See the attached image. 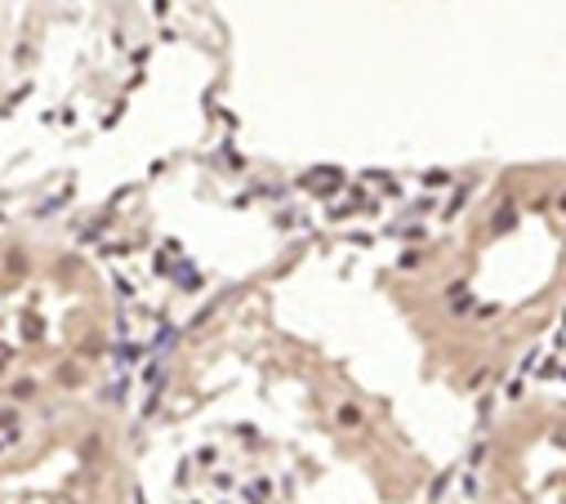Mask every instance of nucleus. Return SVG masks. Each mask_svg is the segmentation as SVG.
Wrapping results in <instances>:
<instances>
[{"mask_svg": "<svg viewBox=\"0 0 566 504\" xmlns=\"http://www.w3.org/2000/svg\"><path fill=\"white\" fill-rule=\"evenodd\" d=\"M375 286L419 389L491 407L566 322V161L464 175L392 241Z\"/></svg>", "mask_w": 566, "mask_h": 504, "instance_id": "nucleus-1", "label": "nucleus"}, {"mask_svg": "<svg viewBox=\"0 0 566 504\" xmlns=\"http://www.w3.org/2000/svg\"><path fill=\"white\" fill-rule=\"evenodd\" d=\"M138 500V438L103 393L0 416V504Z\"/></svg>", "mask_w": 566, "mask_h": 504, "instance_id": "nucleus-2", "label": "nucleus"}, {"mask_svg": "<svg viewBox=\"0 0 566 504\" xmlns=\"http://www.w3.org/2000/svg\"><path fill=\"white\" fill-rule=\"evenodd\" d=\"M469 504H566V375L509 385L469 451Z\"/></svg>", "mask_w": 566, "mask_h": 504, "instance_id": "nucleus-3", "label": "nucleus"}, {"mask_svg": "<svg viewBox=\"0 0 566 504\" xmlns=\"http://www.w3.org/2000/svg\"><path fill=\"white\" fill-rule=\"evenodd\" d=\"M67 32L63 10L54 0H0V130L36 107L50 81H90L59 67V41Z\"/></svg>", "mask_w": 566, "mask_h": 504, "instance_id": "nucleus-4", "label": "nucleus"}, {"mask_svg": "<svg viewBox=\"0 0 566 504\" xmlns=\"http://www.w3.org/2000/svg\"><path fill=\"white\" fill-rule=\"evenodd\" d=\"M557 361H562V375H566V322H562V330H557Z\"/></svg>", "mask_w": 566, "mask_h": 504, "instance_id": "nucleus-5", "label": "nucleus"}]
</instances>
